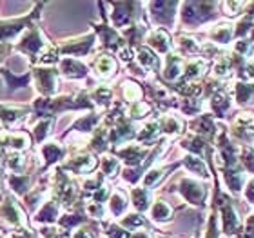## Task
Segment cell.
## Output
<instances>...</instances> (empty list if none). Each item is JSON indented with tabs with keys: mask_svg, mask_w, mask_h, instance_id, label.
I'll use <instances>...</instances> for the list:
<instances>
[{
	"mask_svg": "<svg viewBox=\"0 0 254 238\" xmlns=\"http://www.w3.org/2000/svg\"><path fill=\"white\" fill-rule=\"evenodd\" d=\"M44 7V4H37L35 9L29 15L18 16V18H5L0 20V44H11V40H15L20 33H24L27 27L31 26L33 22L40 16V9Z\"/></svg>",
	"mask_w": 254,
	"mask_h": 238,
	"instance_id": "6da1fadb",
	"label": "cell"
},
{
	"mask_svg": "<svg viewBox=\"0 0 254 238\" xmlns=\"http://www.w3.org/2000/svg\"><path fill=\"white\" fill-rule=\"evenodd\" d=\"M46 48H48V46H46V38H44L42 31H40V27L33 22L31 26L27 27L26 35L20 38V42L15 46V51L31 57V62L35 64L38 57L44 53Z\"/></svg>",
	"mask_w": 254,
	"mask_h": 238,
	"instance_id": "7a4b0ae2",
	"label": "cell"
},
{
	"mask_svg": "<svg viewBox=\"0 0 254 238\" xmlns=\"http://www.w3.org/2000/svg\"><path fill=\"white\" fill-rule=\"evenodd\" d=\"M37 89L40 91V95L49 98L51 95L57 93L59 89V71L55 68H33L31 69Z\"/></svg>",
	"mask_w": 254,
	"mask_h": 238,
	"instance_id": "3957f363",
	"label": "cell"
},
{
	"mask_svg": "<svg viewBox=\"0 0 254 238\" xmlns=\"http://www.w3.org/2000/svg\"><path fill=\"white\" fill-rule=\"evenodd\" d=\"M95 44V35H87L82 38H74V40H67L59 48L60 55H73V57H84L91 51Z\"/></svg>",
	"mask_w": 254,
	"mask_h": 238,
	"instance_id": "277c9868",
	"label": "cell"
},
{
	"mask_svg": "<svg viewBox=\"0 0 254 238\" xmlns=\"http://www.w3.org/2000/svg\"><path fill=\"white\" fill-rule=\"evenodd\" d=\"M0 218L7 220L13 226H26V215L22 213L20 206L11 196L4 200V206L0 207Z\"/></svg>",
	"mask_w": 254,
	"mask_h": 238,
	"instance_id": "5b68a950",
	"label": "cell"
},
{
	"mask_svg": "<svg viewBox=\"0 0 254 238\" xmlns=\"http://www.w3.org/2000/svg\"><path fill=\"white\" fill-rule=\"evenodd\" d=\"M0 75L4 77L5 85H7V89H9V91L24 89V87H27V85H29V82H31V79H33V73H31V71H26L24 75L16 77V75L11 73V71L7 68H0Z\"/></svg>",
	"mask_w": 254,
	"mask_h": 238,
	"instance_id": "8992f818",
	"label": "cell"
},
{
	"mask_svg": "<svg viewBox=\"0 0 254 238\" xmlns=\"http://www.w3.org/2000/svg\"><path fill=\"white\" fill-rule=\"evenodd\" d=\"M33 182H35V175H9L7 176V184L16 195L26 196L27 193H31Z\"/></svg>",
	"mask_w": 254,
	"mask_h": 238,
	"instance_id": "52a82bcc",
	"label": "cell"
},
{
	"mask_svg": "<svg viewBox=\"0 0 254 238\" xmlns=\"http://www.w3.org/2000/svg\"><path fill=\"white\" fill-rule=\"evenodd\" d=\"M115 5V13H113V24L117 27L127 26L129 22L134 20V13L132 9L138 7L140 4H113Z\"/></svg>",
	"mask_w": 254,
	"mask_h": 238,
	"instance_id": "ba28073f",
	"label": "cell"
},
{
	"mask_svg": "<svg viewBox=\"0 0 254 238\" xmlns=\"http://www.w3.org/2000/svg\"><path fill=\"white\" fill-rule=\"evenodd\" d=\"M60 73L67 79H84L87 75V68L76 59H64L60 62Z\"/></svg>",
	"mask_w": 254,
	"mask_h": 238,
	"instance_id": "9c48e42d",
	"label": "cell"
},
{
	"mask_svg": "<svg viewBox=\"0 0 254 238\" xmlns=\"http://www.w3.org/2000/svg\"><path fill=\"white\" fill-rule=\"evenodd\" d=\"M96 160L95 157H89V155H80V157H74L64 165V169H71L73 173H89L91 169H95Z\"/></svg>",
	"mask_w": 254,
	"mask_h": 238,
	"instance_id": "30bf717a",
	"label": "cell"
},
{
	"mask_svg": "<svg viewBox=\"0 0 254 238\" xmlns=\"http://www.w3.org/2000/svg\"><path fill=\"white\" fill-rule=\"evenodd\" d=\"M93 68L96 69V73L100 75V77L109 79V77L115 75V71L118 69V64L111 55H98L95 59V62H93Z\"/></svg>",
	"mask_w": 254,
	"mask_h": 238,
	"instance_id": "8fae6325",
	"label": "cell"
},
{
	"mask_svg": "<svg viewBox=\"0 0 254 238\" xmlns=\"http://www.w3.org/2000/svg\"><path fill=\"white\" fill-rule=\"evenodd\" d=\"M27 113H29L27 107H5V106L0 104V120H2V124H4L5 129H7L13 122L18 120V118L26 117Z\"/></svg>",
	"mask_w": 254,
	"mask_h": 238,
	"instance_id": "7c38bea8",
	"label": "cell"
},
{
	"mask_svg": "<svg viewBox=\"0 0 254 238\" xmlns=\"http://www.w3.org/2000/svg\"><path fill=\"white\" fill-rule=\"evenodd\" d=\"M59 211L60 206L57 200H49L48 204H44V207L40 209L37 217H35V222H46V224H53L59 220Z\"/></svg>",
	"mask_w": 254,
	"mask_h": 238,
	"instance_id": "4fadbf2b",
	"label": "cell"
},
{
	"mask_svg": "<svg viewBox=\"0 0 254 238\" xmlns=\"http://www.w3.org/2000/svg\"><path fill=\"white\" fill-rule=\"evenodd\" d=\"M64 155H65V151H64L62 146H59L57 142H48L44 144L42 148V157L46 159V165L44 167H49V165L57 164L59 160L64 159Z\"/></svg>",
	"mask_w": 254,
	"mask_h": 238,
	"instance_id": "5bb4252c",
	"label": "cell"
},
{
	"mask_svg": "<svg viewBox=\"0 0 254 238\" xmlns=\"http://www.w3.org/2000/svg\"><path fill=\"white\" fill-rule=\"evenodd\" d=\"M147 42L151 48H154L156 51H160V53H165V51H169V48H171L169 35H167L164 29H154L147 37Z\"/></svg>",
	"mask_w": 254,
	"mask_h": 238,
	"instance_id": "9a60e30c",
	"label": "cell"
},
{
	"mask_svg": "<svg viewBox=\"0 0 254 238\" xmlns=\"http://www.w3.org/2000/svg\"><path fill=\"white\" fill-rule=\"evenodd\" d=\"M145 153H147V149L140 148V146H129V148L118 151V157H122V160L124 162H127V164L136 165L138 162L145 157Z\"/></svg>",
	"mask_w": 254,
	"mask_h": 238,
	"instance_id": "2e32d148",
	"label": "cell"
},
{
	"mask_svg": "<svg viewBox=\"0 0 254 238\" xmlns=\"http://www.w3.org/2000/svg\"><path fill=\"white\" fill-rule=\"evenodd\" d=\"M132 204L138 211H145L151 206V191L145 189V187H140V189H132Z\"/></svg>",
	"mask_w": 254,
	"mask_h": 238,
	"instance_id": "e0dca14e",
	"label": "cell"
},
{
	"mask_svg": "<svg viewBox=\"0 0 254 238\" xmlns=\"http://www.w3.org/2000/svg\"><path fill=\"white\" fill-rule=\"evenodd\" d=\"M53 122L55 118H44L42 122H38L35 129H33V138H35V142L40 144L46 137H49V133H51V127H53Z\"/></svg>",
	"mask_w": 254,
	"mask_h": 238,
	"instance_id": "ac0fdd59",
	"label": "cell"
},
{
	"mask_svg": "<svg viewBox=\"0 0 254 238\" xmlns=\"http://www.w3.org/2000/svg\"><path fill=\"white\" fill-rule=\"evenodd\" d=\"M138 60L145 66V68H151V69H158L160 68V60L158 57L151 51V49L147 48H142L140 51H138Z\"/></svg>",
	"mask_w": 254,
	"mask_h": 238,
	"instance_id": "d6986e66",
	"label": "cell"
},
{
	"mask_svg": "<svg viewBox=\"0 0 254 238\" xmlns=\"http://www.w3.org/2000/svg\"><path fill=\"white\" fill-rule=\"evenodd\" d=\"M165 79H176L180 75V59H176V55H169L167 59V68H165Z\"/></svg>",
	"mask_w": 254,
	"mask_h": 238,
	"instance_id": "ffe728a7",
	"label": "cell"
},
{
	"mask_svg": "<svg viewBox=\"0 0 254 238\" xmlns=\"http://www.w3.org/2000/svg\"><path fill=\"white\" fill-rule=\"evenodd\" d=\"M100 120V117L96 115V117H84V118H80L78 122H74L73 126H71V129H76V131H84V133H87V131H91L93 129V126H95L96 122Z\"/></svg>",
	"mask_w": 254,
	"mask_h": 238,
	"instance_id": "44dd1931",
	"label": "cell"
},
{
	"mask_svg": "<svg viewBox=\"0 0 254 238\" xmlns=\"http://www.w3.org/2000/svg\"><path fill=\"white\" fill-rule=\"evenodd\" d=\"M126 207H127V200H126V196L120 193V191H117L115 195H113L111 198V211L113 215H122L124 211H126Z\"/></svg>",
	"mask_w": 254,
	"mask_h": 238,
	"instance_id": "7402d4cb",
	"label": "cell"
},
{
	"mask_svg": "<svg viewBox=\"0 0 254 238\" xmlns=\"http://www.w3.org/2000/svg\"><path fill=\"white\" fill-rule=\"evenodd\" d=\"M5 164H7V167H9L11 171H15V175H16L18 171L24 169L26 160H24V157H20L18 153H9L7 157H5Z\"/></svg>",
	"mask_w": 254,
	"mask_h": 238,
	"instance_id": "603a6c76",
	"label": "cell"
},
{
	"mask_svg": "<svg viewBox=\"0 0 254 238\" xmlns=\"http://www.w3.org/2000/svg\"><path fill=\"white\" fill-rule=\"evenodd\" d=\"M171 217V207L165 202H156L153 207V218L154 220H167Z\"/></svg>",
	"mask_w": 254,
	"mask_h": 238,
	"instance_id": "cb8c5ba5",
	"label": "cell"
},
{
	"mask_svg": "<svg viewBox=\"0 0 254 238\" xmlns=\"http://www.w3.org/2000/svg\"><path fill=\"white\" fill-rule=\"evenodd\" d=\"M149 109H151V107H149V104H145V102H140V100H138L136 104H134V106L131 107V111H129V115H131L132 118H143V117H145V115L149 113Z\"/></svg>",
	"mask_w": 254,
	"mask_h": 238,
	"instance_id": "d4e9b609",
	"label": "cell"
},
{
	"mask_svg": "<svg viewBox=\"0 0 254 238\" xmlns=\"http://www.w3.org/2000/svg\"><path fill=\"white\" fill-rule=\"evenodd\" d=\"M102 167H104V173H106L107 176H115L118 171V160L107 157V159L102 160Z\"/></svg>",
	"mask_w": 254,
	"mask_h": 238,
	"instance_id": "484cf974",
	"label": "cell"
},
{
	"mask_svg": "<svg viewBox=\"0 0 254 238\" xmlns=\"http://www.w3.org/2000/svg\"><path fill=\"white\" fill-rule=\"evenodd\" d=\"M93 96H95V100H98L100 104L107 106V104H109V100H111V89H107V87H98Z\"/></svg>",
	"mask_w": 254,
	"mask_h": 238,
	"instance_id": "4316f807",
	"label": "cell"
},
{
	"mask_svg": "<svg viewBox=\"0 0 254 238\" xmlns=\"http://www.w3.org/2000/svg\"><path fill=\"white\" fill-rule=\"evenodd\" d=\"M143 224H145V220L140 215H129L122 222V226H126V228H138V226H143Z\"/></svg>",
	"mask_w": 254,
	"mask_h": 238,
	"instance_id": "83f0119b",
	"label": "cell"
},
{
	"mask_svg": "<svg viewBox=\"0 0 254 238\" xmlns=\"http://www.w3.org/2000/svg\"><path fill=\"white\" fill-rule=\"evenodd\" d=\"M11 49H15L11 44H0V62H2V60H5V57L9 55Z\"/></svg>",
	"mask_w": 254,
	"mask_h": 238,
	"instance_id": "f1b7e54d",
	"label": "cell"
},
{
	"mask_svg": "<svg viewBox=\"0 0 254 238\" xmlns=\"http://www.w3.org/2000/svg\"><path fill=\"white\" fill-rule=\"evenodd\" d=\"M13 238H37V235L33 233L31 229H26V231H22L18 235H13Z\"/></svg>",
	"mask_w": 254,
	"mask_h": 238,
	"instance_id": "f546056e",
	"label": "cell"
},
{
	"mask_svg": "<svg viewBox=\"0 0 254 238\" xmlns=\"http://www.w3.org/2000/svg\"><path fill=\"white\" fill-rule=\"evenodd\" d=\"M247 196H249V200L254 202V182L249 184V189H247Z\"/></svg>",
	"mask_w": 254,
	"mask_h": 238,
	"instance_id": "4dcf8cb0",
	"label": "cell"
},
{
	"mask_svg": "<svg viewBox=\"0 0 254 238\" xmlns=\"http://www.w3.org/2000/svg\"><path fill=\"white\" fill-rule=\"evenodd\" d=\"M131 238H151L147 233H143V231H136L134 235H131Z\"/></svg>",
	"mask_w": 254,
	"mask_h": 238,
	"instance_id": "1f68e13d",
	"label": "cell"
}]
</instances>
